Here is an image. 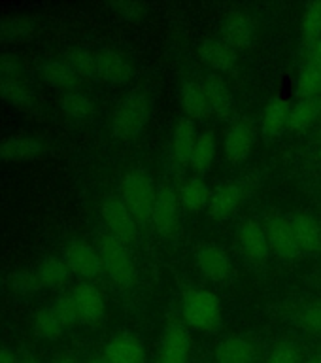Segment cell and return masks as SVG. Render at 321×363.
Listing matches in <instances>:
<instances>
[{
  "mask_svg": "<svg viewBox=\"0 0 321 363\" xmlns=\"http://www.w3.org/2000/svg\"><path fill=\"white\" fill-rule=\"evenodd\" d=\"M232 246L244 267L257 277H265L271 267L272 254L266 242L263 221L242 218L232 229Z\"/></svg>",
  "mask_w": 321,
  "mask_h": 363,
  "instance_id": "obj_1",
  "label": "cell"
},
{
  "mask_svg": "<svg viewBox=\"0 0 321 363\" xmlns=\"http://www.w3.org/2000/svg\"><path fill=\"white\" fill-rule=\"evenodd\" d=\"M96 250L101 255L102 269L108 280L121 291L130 294L136 286V265L130 248L110 233L104 231L96 237Z\"/></svg>",
  "mask_w": 321,
  "mask_h": 363,
  "instance_id": "obj_2",
  "label": "cell"
},
{
  "mask_svg": "<svg viewBox=\"0 0 321 363\" xmlns=\"http://www.w3.org/2000/svg\"><path fill=\"white\" fill-rule=\"evenodd\" d=\"M181 318L189 329L214 335L223 325L220 297L203 288H189L181 295Z\"/></svg>",
  "mask_w": 321,
  "mask_h": 363,
  "instance_id": "obj_3",
  "label": "cell"
},
{
  "mask_svg": "<svg viewBox=\"0 0 321 363\" xmlns=\"http://www.w3.org/2000/svg\"><path fill=\"white\" fill-rule=\"evenodd\" d=\"M155 189H157V182H153L150 172L142 167L129 170L121 182L119 197L125 203V206L129 208L142 231L152 227Z\"/></svg>",
  "mask_w": 321,
  "mask_h": 363,
  "instance_id": "obj_4",
  "label": "cell"
},
{
  "mask_svg": "<svg viewBox=\"0 0 321 363\" xmlns=\"http://www.w3.org/2000/svg\"><path fill=\"white\" fill-rule=\"evenodd\" d=\"M150 112H152V102L146 91L133 89L127 93L112 116L110 129H112L113 138L123 142L135 140L136 136H140L142 130L146 129Z\"/></svg>",
  "mask_w": 321,
  "mask_h": 363,
  "instance_id": "obj_5",
  "label": "cell"
},
{
  "mask_svg": "<svg viewBox=\"0 0 321 363\" xmlns=\"http://www.w3.org/2000/svg\"><path fill=\"white\" fill-rule=\"evenodd\" d=\"M193 263L210 284L231 286L237 280V267L223 246L212 240H198L193 246Z\"/></svg>",
  "mask_w": 321,
  "mask_h": 363,
  "instance_id": "obj_6",
  "label": "cell"
},
{
  "mask_svg": "<svg viewBox=\"0 0 321 363\" xmlns=\"http://www.w3.org/2000/svg\"><path fill=\"white\" fill-rule=\"evenodd\" d=\"M181 204L178 199V186L164 174L159 178L155 189V204L152 214V229L159 237L170 238L180 223Z\"/></svg>",
  "mask_w": 321,
  "mask_h": 363,
  "instance_id": "obj_7",
  "label": "cell"
},
{
  "mask_svg": "<svg viewBox=\"0 0 321 363\" xmlns=\"http://www.w3.org/2000/svg\"><path fill=\"white\" fill-rule=\"evenodd\" d=\"M265 227L266 242L271 248L272 259L280 261V263H293V261L303 257V250H300L295 233L291 229L289 218L286 214H271L266 216L263 221Z\"/></svg>",
  "mask_w": 321,
  "mask_h": 363,
  "instance_id": "obj_8",
  "label": "cell"
},
{
  "mask_svg": "<svg viewBox=\"0 0 321 363\" xmlns=\"http://www.w3.org/2000/svg\"><path fill=\"white\" fill-rule=\"evenodd\" d=\"M259 136V123L252 116L235 118L225 130L223 152L232 164L246 163Z\"/></svg>",
  "mask_w": 321,
  "mask_h": 363,
  "instance_id": "obj_9",
  "label": "cell"
},
{
  "mask_svg": "<svg viewBox=\"0 0 321 363\" xmlns=\"http://www.w3.org/2000/svg\"><path fill=\"white\" fill-rule=\"evenodd\" d=\"M101 216L104 225H106V231L112 237H116L118 240L127 244L129 248H133L138 242L140 227H138V223H136L135 218H133V214L125 206V203L121 201L119 195H108L102 201Z\"/></svg>",
  "mask_w": 321,
  "mask_h": 363,
  "instance_id": "obj_10",
  "label": "cell"
},
{
  "mask_svg": "<svg viewBox=\"0 0 321 363\" xmlns=\"http://www.w3.org/2000/svg\"><path fill=\"white\" fill-rule=\"evenodd\" d=\"M191 348V329L187 328L184 320L169 322L159 337L157 363H189Z\"/></svg>",
  "mask_w": 321,
  "mask_h": 363,
  "instance_id": "obj_11",
  "label": "cell"
},
{
  "mask_svg": "<svg viewBox=\"0 0 321 363\" xmlns=\"http://www.w3.org/2000/svg\"><path fill=\"white\" fill-rule=\"evenodd\" d=\"M62 259L67 261L68 269L72 274L84 280V282H93L101 280L104 277V269H102L101 255L96 246H91L85 240H70L64 246L62 252Z\"/></svg>",
  "mask_w": 321,
  "mask_h": 363,
  "instance_id": "obj_12",
  "label": "cell"
},
{
  "mask_svg": "<svg viewBox=\"0 0 321 363\" xmlns=\"http://www.w3.org/2000/svg\"><path fill=\"white\" fill-rule=\"evenodd\" d=\"M244 197H246V184H242V180L221 182L220 186L212 189L206 214L210 220L220 223L229 221L240 208Z\"/></svg>",
  "mask_w": 321,
  "mask_h": 363,
  "instance_id": "obj_13",
  "label": "cell"
},
{
  "mask_svg": "<svg viewBox=\"0 0 321 363\" xmlns=\"http://www.w3.org/2000/svg\"><path fill=\"white\" fill-rule=\"evenodd\" d=\"M76 306H78V316L81 325L87 328H96L104 322L106 318V303L102 297L101 289L93 282H84L79 280L72 289H70Z\"/></svg>",
  "mask_w": 321,
  "mask_h": 363,
  "instance_id": "obj_14",
  "label": "cell"
},
{
  "mask_svg": "<svg viewBox=\"0 0 321 363\" xmlns=\"http://www.w3.org/2000/svg\"><path fill=\"white\" fill-rule=\"evenodd\" d=\"M102 356L108 363H146V345L138 335L119 331L104 346Z\"/></svg>",
  "mask_w": 321,
  "mask_h": 363,
  "instance_id": "obj_15",
  "label": "cell"
},
{
  "mask_svg": "<svg viewBox=\"0 0 321 363\" xmlns=\"http://www.w3.org/2000/svg\"><path fill=\"white\" fill-rule=\"evenodd\" d=\"M289 104L282 96H272L266 102L259 118V136L265 144H272L282 138V135L288 130L289 119Z\"/></svg>",
  "mask_w": 321,
  "mask_h": 363,
  "instance_id": "obj_16",
  "label": "cell"
},
{
  "mask_svg": "<svg viewBox=\"0 0 321 363\" xmlns=\"http://www.w3.org/2000/svg\"><path fill=\"white\" fill-rule=\"evenodd\" d=\"M295 238L305 255L321 254V220L306 210L288 214Z\"/></svg>",
  "mask_w": 321,
  "mask_h": 363,
  "instance_id": "obj_17",
  "label": "cell"
},
{
  "mask_svg": "<svg viewBox=\"0 0 321 363\" xmlns=\"http://www.w3.org/2000/svg\"><path fill=\"white\" fill-rule=\"evenodd\" d=\"M201 85H203L204 95H206V101H208L210 112L212 116L220 119L232 118V112H235V96H232L229 85L225 84V79L218 76L215 72L204 74L203 79H198Z\"/></svg>",
  "mask_w": 321,
  "mask_h": 363,
  "instance_id": "obj_18",
  "label": "cell"
},
{
  "mask_svg": "<svg viewBox=\"0 0 321 363\" xmlns=\"http://www.w3.org/2000/svg\"><path fill=\"white\" fill-rule=\"evenodd\" d=\"M197 136V121H193V119L186 118V116H181L176 121L174 130H172V138H170V155H172V161H174L178 169L189 167Z\"/></svg>",
  "mask_w": 321,
  "mask_h": 363,
  "instance_id": "obj_19",
  "label": "cell"
},
{
  "mask_svg": "<svg viewBox=\"0 0 321 363\" xmlns=\"http://www.w3.org/2000/svg\"><path fill=\"white\" fill-rule=\"evenodd\" d=\"M44 155V144L33 136H10L0 142L2 163H28Z\"/></svg>",
  "mask_w": 321,
  "mask_h": 363,
  "instance_id": "obj_20",
  "label": "cell"
},
{
  "mask_svg": "<svg viewBox=\"0 0 321 363\" xmlns=\"http://www.w3.org/2000/svg\"><path fill=\"white\" fill-rule=\"evenodd\" d=\"M198 57L212 72L229 74L237 67V51L231 50L223 40H203L198 44Z\"/></svg>",
  "mask_w": 321,
  "mask_h": 363,
  "instance_id": "obj_21",
  "label": "cell"
},
{
  "mask_svg": "<svg viewBox=\"0 0 321 363\" xmlns=\"http://www.w3.org/2000/svg\"><path fill=\"white\" fill-rule=\"evenodd\" d=\"M98 65V79L113 85H123L133 78V67L121 53L110 48L95 51Z\"/></svg>",
  "mask_w": 321,
  "mask_h": 363,
  "instance_id": "obj_22",
  "label": "cell"
},
{
  "mask_svg": "<svg viewBox=\"0 0 321 363\" xmlns=\"http://www.w3.org/2000/svg\"><path fill=\"white\" fill-rule=\"evenodd\" d=\"M210 195H212V189L203 176L191 174L178 186V199H180L181 210H186L187 214L206 212Z\"/></svg>",
  "mask_w": 321,
  "mask_h": 363,
  "instance_id": "obj_23",
  "label": "cell"
},
{
  "mask_svg": "<svg viewBox=\"0 0 321 363\" xmlns=\"http://www.w3.org/2000/svg\"><path fill=\"white\" fill-rule=\"evenodd\" d=\"M255 25L246 13H231L221 25V40L231 50H248L254 42Z\"/></svg>",
  "mask_w": 321,
  "mask_h": 363,
  "instance_id": "obj_24",
  "label": "cell"
},
{
  "mask_svg": "<svg viewBox=\"0 0 321 363\" xmlns=\"http://www.w3.org/2000/svg\"><path fill=\"white\" fill-rule=\"evenodd\" d=\"M180 108L184 116L193 121H204L212 116L204 95L203 85L198 79H186L180 85Z\"/></svg>",
  "mask_w": 321,
  "mask_h": 363,
  "instance_id": "obj_25",
  "label": "cell"
},
{
  "mask_svg": "<svg viewBox=\"0 0 321 363\" xmlns=\"http://www.w3.org/2000/svg\"><path fill=\"white\" fill-rule=\"evenodd\" d=\"M38 74L45 85L64 93L76 91L79 82V76L64 59H45L38 67Z\"/></svg>",
  "mask_w": 321,
  "mask_h": 363,
  "instance_id": "obj_26",
  "label": "cell"
},
{
  "mask_svg": "<svg viewBox=\"0 0 321 363\" xmlns=\"http://www.w3.org/2000/svg\"><path fill=\"white\" fill-rule=\"evenodd\" d=\"M215 363H255L257 350L244 337H225L215 346Z\"/></svg>",
  "mask_w": 321,
  "mask_h": 363,
  "instance_id": "obj_27",
  "label": "cell"
},
{
  "mask_svg": "<svg viewBox=\"0 0 321 363\" xmlns=\"http://www.w3.org/2000/svg\"><path fill=\"white\" fill-rule=\"evenodd\" d=\"M36 27L30 16H0V45L27 42L36 33Z\"/></svg>",
  "mask_w": 321,
  "mask_h": 363,
  "instance_id": "obj_28",
  "label": "cell"
},
{
  "mask_svg": "<svg viewBox=\"0 0 321 363\" xmlns=\"http://www.w3.org/2000/svg\"><path fill=\"white\" fill-rule=\"evenodd\" d=\"M215 152H218V144H215L214 133L201 130L197 142H195V147H193L191 161H189V169H191L193 174L206 178L215 161Z\"/></svg>",
  "mask_w": 321,
  "mask_h": 363,
  "instance_id": "obj_29",
  "label": "cell"
},
{
  "mask_svg": "<svg viewBox=\"0 0 321 363\" xmlns=\"http://www.w3.org/2000/svg\"><path fill=\"white\" fill-rule=\"evenodd\" d=\"M36 277H38L42 288L61 289L70 282L72 271L68 269L67 261L55 255H47L36 265Z\"/></svg>",
  "mask_w": 321,
  "mask_h": 363,
  "instance_id": "obj_30",
  "label": "cell"
},
{
  "mask_svg": "<svg viewBox=\"0 0 321 363\" xmlns=\"http://www.w3.org/2000/svg\"><path fill=\"white\" fill-rule=\"evenodd\" d=\"M321 116V99H305L291 104L288 119L289 133H305L316 123L317 118Z\"/></svg>",
  "mask_w": 321,
  "mask_h": 363,
  "instance_id": "obj_31",
  "label": "cell"
},
{
  "mask_svg": "<svg viewBox=\"0 0 321 363\" xmlns=\"http://www.w3.org/2000/svg\"><path fill=\"white\" fill-rule=\"evenodd\" d=\"M30 329H33L34 337H38L40 340H59L67 331L64 323L59 320L53 311V306H44L34 312L33 320H30Z\"/></svg>",
  "mask_w": 321,
  "mask_h": 363,
  "instance_id": "obj_32",
  "label": "cell"
},
{
  "mask_svg": "<svg viewBox=\"0 0 321 363\" xmlns=\"http://www.w3.org/2000/svg\"><path fill=\"white\" fill-rule=\"evenodd\" d=\"M0 101L16 108H33L36 95L23 79H0Z\"/></svg>",
  "mask_w": 321,
  "mask_h": 363,
  "instance_id": "obj_33",
  "label": "cell"
},
{
  "mask_svg": "<svg viewBox=\"0 0 321 363\" xmlns=\"http://www.w3.org/2000/svg\"><path fill=\"white\" fill-rule=\"evenodd\" d=\"M295 91L299 101L305 99H321V70L310 62H305L297 74Z\"/></svg>",
  "mask_w": 321,
  "mask_h": 363,
  "instance_id": "obj_34",
  "label": "cell"
},
{
  "mask_svg": "<svg viewBox=\"0 0 321 363\" xmlns=\"http://www.w3.org/2000/svg\"><path fill=\"white\" fill-rule=\"evenodd\" d=\"M321 38V2L306 4L300 21V48L303 51Z\"/></svg>",
  "mask_w": 321,
  "mask_h": 363,
  "instance_id": "obj_35",
  "label": "cell"
},
{
  "mask_svg": "<svg viewBox=\"0 0 321 363\" xmlns=\"http://www.w3.org/2000/svg\"><path fill=\"white\" fill-rule=\"evenodd\" d=\"M64 61L72 67V70L79 78L98 79V65H96V53L84 48H74L64 53Z\"/></svg>",
  "mask_w": 321,
  "mask_h": 363,
  "instance_id": "obj_36",
  "label": "cell"
},
{
  "mask_svg": "<svg viewBox=\"0 0 321 363\" xmlns=\"http://www.w3.org/2000/svg\"><path fill=\"white\" fill-rule=\"evenodd\" d=\"M61 110L62 113L70 119L76 121H84L93 113V102L87 95L79 93V91H70L64 93L61 99Z\"/></svg>",
  "mask_w": 321,
  "mask_h": 363,
  "instance_id": "obj_37",
  "label": "cell"
},
{
  "mask_svg": "<svg viewBox=\"0 0 321 363\" xmlns=\"http://www.w3.org/2000/svg\"><path fill=\"white\" fill-rule=\"evenodd\" d=\"M8 286L13 294L23 295V297L34 295L42 289V284H40L34 269H19V271L11 272L8 278Z\"/></svg>",
  "mask_w": 321,
  "mask_h": 363,
  "instance_id": "obj_38",
  "label": "cell"
},
{
  "mask_svg": "<svg viewBox=\"0 0 321 363\" xmlns=\"http://www.w3.org/2000/svg\"><path fill=\"white\" fill-rule=\"evenodd\" d=\"M293 320L306 331L321 335V303H308V305L299 306L295 311Z\"/></svg>",
  "mask_w": 321,
  "mask_h": 363,
  "instance_id": "obj_39",
  "label": "cell"
},
{
  "mask_svg": "<svg viewBox=\"0 0 321 363\" xmlns=\"http://www.w3.org/2000/svg\"><path fill=\"white\" fill-rule=\"evenodd\" d=\"M27 72L25 61L13 51H0V79H23Z\"/></svg>",
  "mask_w": 321,
  "mask_h": 363,
  "instance_id": "obj_40",
  "label": "cell"
},
{
  "mask_svg": "<svg viewBox=\"0 0 321 363\" xmlns=\"http://www.w3.org/2000/svg\"><path fill=\"white\" fill-rule=\"evenodd\" d=\"M53 311L59 316L62 323H64V328H74L76 323H79V316H78V306H76V301H74L72 294L68 291V294H61L53 303Z\"/></svg>",
  "mask_w": 321,
  "mask_h": 363,
  "instance_id": "obj_41",
  "label": "cell"
},
{
  "mask_svg": "<svg viewBox=\"0 0 321 363\" xmlns=\"http://www.w3.org/2000/svg\"><path fill=\"white\" fill-rule=\"evenodd\" d=\"M303 352L295 342L291 340H283V342H278L272 352L269 354L265 363H303Z\"/></svg>",
  "mask_w": 321,
  "mask_h": 363,
  "instance_id": "obj_42",
  "label": "cell"
},
{
  "mask_svg": "<svg viewBox=\"0 0 321 363\" xmlns=\"http://www.w3.org/2000/svg\"><path fill=\"white\" fill-rule=\"evenodd\" d=\"M110 10L119 17V19H125V21H130V19H138L144 11V4H138V2H113V4L108 6Z\"/></svg>",
  "mask_w": 321,
  "mask_h": 363,
  "instance_id": "obj_43",
  "label": "cell"
},
{
  "mask_svg": "<svg viewBox=\"0 0 321 363\" xmlns=\"http://www.w3.org/2000/svg\"><path fill=\"white\" fill-rule=\"evenodd\" d=\"M303 53H305V62H310L321 70V38L316 40L310 48H306Z\"/></svg>",
  "mask_w": 321,
  "mask_h": 363,
  "instance_id": "obj_44",
  "label": "cell"
},
{
  "mask_svg": "<svg viewBox=\"0 0 321 363\" xmlns=\"http://www.w3.org/2000/svg\"><path fill=\"white\" fill-rule=\"evenodd\" d=\"M0 363H17V354L11 352L10 348L0 346Z\"/></svg>",
  "mask_w": 321,
  "mask_h": 363,
  "instance_id": "obj_45",
  "label": "cell"
},
{
  "mask_svg": "<svg viewBox=\"0 0 321 363\" xmlns=\"http://www.w3.org/2000/svg\"><path fill=\"white\" fill-rule=\"evenodd\" d=\"M17 363H42V362H40V357L36 356V354L25 350L17 354Z\"/></svg>",
  "mask_w": 321,
  "mask_h": 363,
  "instance_id": "obj_46",
  "label": "cell"
},
{
  "mask_svg": "<svg viewBox=\"0 0 321 363\" xmlns=\"http://www.w3.org/2000/svg\"><path fill=\"white\" fill-rule=\"evenodd\" d=\"M50 363H81L76 356H70V354H61V356L53 357Z\"/></svg>",
  "mask_w": 321,
  "mask_h": 363,
  "instance_id": "obj_47",
  "label": "cell"
},
{
  "mask_svg": "<svg viewBox=\"0 0 321 363\" xmlns=\"http://www.w3.org/2000/svg\"><path fill=\"white\" fill-rule=\"evenodd\" d=\"M84 363H108V362L104 356H91V357H87Z\"/></svg>",
  "mask_w": 321,
  "mask_h": 363,
  "instance_id": "obj_48",
  "label": "cell"
},
{
  "mask_svg": "<svg viewBox=\"0 0 321 363\" xmlns=\"http://www.w3.org/2000/svg\"><path fill=\"white\" fill-rule=\"evenodd\" d=\"M303 363H321V356H316V357H308V359H305Z\"/></svg>",
  "mask_w": 321,
  "mask_h": 363,
  "instance_id": "obj_49",
  "label": "cell"
},
{
  "mask_svg": "<svg viewBox=\"0 0 321 363\" xmlns=\"http://www.w3.org/2000/svg\"><path fill=\"white\" fill-rule=\"evenodd\" d=\"M316 153H317V157L321 159V135H320V138H317V144H316Z\"/></svg>",
  "mask_w": 321,
  "mask_h": 363,
  "instance_id": "obj_50",
  "label": "cell"
},
{
  "mask_svg": "<svg viewBox=\"0 0 321 363\" xmlns=\"http://www.w3.org/2000/svg\"><path fill=\"white\" fill-rule=\"evenodd\" d=\"M4 289H6V280L2 277H0V295L4 294Z\"/></svg>",
  "mask_w": 321,
  "mask_h": 363,
  "instance_id": "obj_51",
  "label": "cell"
}]
</instances>
